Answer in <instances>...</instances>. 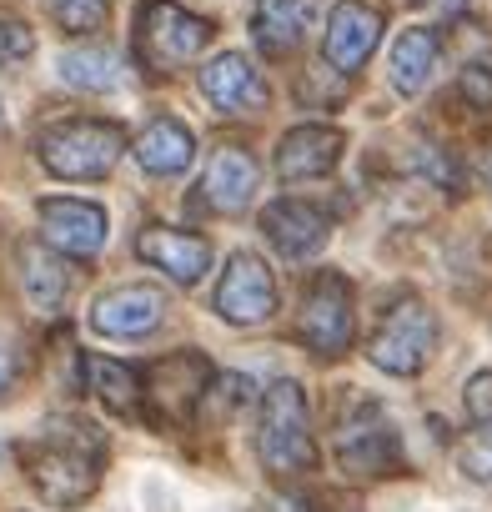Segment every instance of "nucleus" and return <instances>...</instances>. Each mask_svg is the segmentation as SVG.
Segmentation results:
<instances>
[{
    "mask_svg": "<svg viewBox=\"0 0 492 512\" xmlns=\"http://www.w3.org/2000/svg\"><path fill=\"white\" fill-rule=\"evenodd\" d=\"M317 11H322V0H257L252 36H257V46H262L267 56L282 61V56H292V51L307 41Z\"/></svg>",
    "mask_w": 492,
    "mask_h": 512,
    "instance_id": "18",
    "label": "nucleus"
},
{
    "mask_svg": "<svg viewBox=\"0 0 492 512\" xmlns=\"http://www.w3.org/2000/svg\"><path fill=\"white\" fill-rule=\"evenodd\" d=\"M61 76H66V86H81V91H116L121 86V56L101 41H86V46H71L61 56Z\"/></svg>",
    "mask_w": 492,
    "mask_h": 512,
    "instance_id": "22",
    "label": "nucleus"
},
{
    "mask_svg": "<svg viewBox=\"0 0 492 512\" xmlns=\"http://www.w3.org/2000/svg\"><path fill=\"white\" fill-rule=\"evenodd\" d=\"M262 231L267 241L282 251V256H312L327 236H332V221L322 216V206L312 201H272L262 211Z\"/></svg>",
    "mask_w": 492,
    "mask_h": 512,
    "instance_id": "17",
    "label": "nucleus"
},
{
    "mask_svg": "<svg viewBox=\"0 0 492 512\" xmlns=\"http://www.w3.org/2000/svg\"><path fill=\"white\" fill-rule=\"evenodd\" d=\"M41 226H46V246H56L66 256H96L106 246V211L96 201L51 196V201H41Z\"/></svg>",
    "mask_w": 492,
    "mask_h": 512,
    "instance_id": "11",
    "label": "nucleus"
},
{
    "mask_svg": "<svg viewBox=\"0 0 492 512\" xmlns=\"http://www.w3.org/2000/svg\"><path fill=\"white\" fill-rule=\"evenodd\" d=\"M487 181H492V161H487Z\"/></svg>",
    "mask_w": 492,
    "mask_h": 512,
    "instance_id": "31",
    "label": "nucleus"
},
{
    "mask_svg": "<svg viewBox=\"0 0 492 512\" xmlns=\"http://www.w3.org/2000/svg\"><path fill=\"white\" fill-rule=\"evenodd\" d=\"M437 352V317L417 302V297H402L382 312L377 332L367 337V357L392 372V377H417Z\"/></svg>",
    "mask_w": 492,
    "mask_h": 512,
    "instance_id": "5",
    "label": "nucleus"
},
{
    "mask_svg": "<svg viewBox=\"0 0 492 512\" xmlns=\"http://www.w3.org/2000/svg\"><path fill=\"white\" fill-rule=\"evenodd\" d=\"M347 96V86L337 81V86H327V56L307 71V101H342Z\"/></svg>",
    "mask_w": 492,
    "mask_h": 512,
    "instance_id": "29",
    "label": "nucleus"
},
{
    "mask_svg": "<svg viewBox=\"0 0 492 512\" xmlns=\"http://www.w3.org/2000/svg\"><path fill=\"white\" fill-rule=\"evenodd\" d=\"M36 492L56 507H76L101 482V432L91 422H61L21 447Z\"/></svg>",
    "mask_w": 492,
    "mask_h": 512,
    "instance_id": "1",
    "label": "nucleus"
},
{
    "mask_svg": "<svg viewBox=\"0 0 492 512\" xmlns=\"http://www.w3.org/2000/svg\"><path fill=\"white\" fill-rule=\"evenodd\" d=\"M211 307L231 327H262V322H272V312H277V282H272L262 256L236 251L231 262H226V272H221V282H216V302Z\"/></svg>",
    "mask_w": 492,
    "mask_h": 512,
    "instance_id": "8",
    "label": "nucleus"
},
{
    "mask_svg": "<svg viewBox=\"0 0 492 512\" xmlns=\"http://www.w3.org/2000/svg\"><path fill=\"white\" fill-rule=\"evenodd\" d=\"M161 317H166V297L156 287H116L96 302L91 327L101 337H146V332H156Z\"/></svg>",
    "mask_w": 492,
    "mask_h": 512,
    "instance_id": "13",
    "label": "nucleus"
},
{
    "mask_svg": "<svg viewBox=\"0 0 492 512\" xmlns=\"http://www.w3.org/2000/svg\"><path fill=\"white\" fill-rule=\"evenodd\" d=\"M377 41H382V16L367 11V6H357V0H342V6L327 16V61L337 71L352 76L357 66H367V56L377 51Z\"/></svg>",
    "mask_w": 492,
    "mask_h": 512,
    "instance_id": "14",
    "label": "nucleus"
},
{
    "mask_svg": "<svg viewBox=\"0 0 492 512\" xmlns=\"http://www.w3.org/2000/svg\"><path fill=\"white\" fill-rule=\"evenodd\" d=\"M81 367H86V377H91V392H96L111 412L131 417V412L141 407V372H136V367H126V362H116V357H86Z\"/></svg>",
    "mask_w": 492,
    "mask_h": 512,
    "instance_id": "23",
    "label": "nucleus"
},
{
    "mask_svg": "<svg viewBox=\"0 0 492 512\" xmlns=\"http://www.w3.org/2000/svg\"><path fill=\"white\" fill-rule=\"evenodd\" d=\"M201 201L211 211H241L246 201L257 196V161L252 151H241V146H221L211 161H206V176H201Z\"/></svg>",
    "mask_w": 492,
    "mask_h": 512,
    "instance_id": "15",
    "label": "nucleus"
},
{
    "mask_svg": "<svg viewBox=\"0 0 492 512\" xmlns=\"http://www.w3.org/2000/svg\"><path fill=\"white\" fill-rule=\"evenodd\" d=\"M46 11H51V21H56L61 31H71V36H91V31L106 26L111 0H46Z\"/></svg>",
    "mask_w": 492,
    "mask_h": 512,
    "instance_id": "24",
    "label": "nucleus"
},
{
    "mask_svg": "<svg viewBox=\"0 0 492 512\" xmlns=\"http://www.w3.org/2000/svg\"><path fill=\"white\" fill-rule=\"evenodd\" d=\"M136 256L151 267H161L171 282L181 287H196L211 267V241L206 236H191V231H166V226H151L136 236Z\"/></svg>",
    "mask_w": 492,
    "mask_h": 512,
    "instance_id": "12",
    "label": "nucleus"
},
{
    "mask_svg": "<svg viewBox=\"0 0 492 512\" xmlns=\"http://www.w3.org/2000/svg\"><path fill=\"white\" fill-rule=\"evenodd\" d=\"M16 377H21V352H16L11 337H0V397L16 387Z\"/></svg>",
    "mask_w": 492,
    "mask_h": 512,
    "instance_id": "30",
    "label": "nucleus"
},
{
    "mask_svg": "<svg viewBox=\"0 0 492 512\" xmlns=\"http://www.w3.org/2000/svg\"><path fill=\"white\" fill-rule=\"evenodd\" d=\"M437 51H442V46H437L432 31H422V26L402 31L397 46H392V81H397V91L417 96V91L427 86V76L437 71Z\"/></svg>",
    "mask_w": 492,
    "mask_h": 512,
    "instance_id": "21",
    "label": "nucleus"
},
{
    "mask_svg": "<svg viewBox=\"0 0 492 512\" xmlns=\"http://www.w3.org/2000/svg\"><path fill=\"white\" fill-rule=\"evenodd\" d=\"M21 282H26V297H31L36 312H56L66 302V287H71L56 246H46V241H31L21 251Z\"/></svg>",
    "mask_w": 492,
    "mask_h": 512,
    "instance_id": "20",
    "label": "nucleus"
},
{
    "mask_svg": "<svg viewBox=\"0 0 492 512\" xmlns=\"http://www.w3.org/2000/svg\"><path fill=\"white\" fill-rule=\"evenodd\" d=\"M457 91L472 101V106H482V111H492V61H472L467 71H462V81H457Z\"/></svg>",
    "mask_w": 492,
    "mask_h": 512,
    "instance_id": "27",
    "label": "nucleus"
},
{
    "mask_svg": "<svg viewBox=\"0 0 492 512\" xmlns=\"http://www.w3.org/2000/svg\"><path fill=\"white\" fill-rule=\"evenodd\" d=\"M297 337L317 357H342L352 347V287H347L342 272H322L307 287V302H302V317H297Z\"/></svg>",
    "mask_w": 492,
    "mask_h": 512,
    "instance_id": "7",
    "label": "nucleus"
},
{
    "mask_svg": "<svg viewBox=\"0 0 492 512\" xmlns=\"http://www.w3.org/2000/svg\"><path fill=\"white\" fill-rule=\"evenodd\" d=\"M342 156V131L337 126H292L277 146V171L282 181H312V176H327Z\"/></svg>",
    "mask_w": 492,
    "mask_h": 512,
    "instance_id": "16",
    "label": "nucleus"
},
{
    "mask_svg": "<svg viewBox=\"0 0 492 512\" xmlns=\"http://www.w3.org/2000/svg\"><path fill=\"white\" fill-rule=\"evenodd\" d=\"M257 452L272 477H297L317 467V442L307 422V397L297 382H272L262 392V422H257Z\"/></svg>",
    "mask_w": 492,
    "mask_h": 512,
    "instance_id": "2",
    "label": "nucleus"
},
{
    "mask_svg": "<svg viewBox=\"0 0 492 512\" xmlns=\"http://www.w3.org/2000/svg\"><path fill=\"white\" fill-rule=\"evenodd\" d=\"M206 387H211V362L201 352H176V357H166L146 372L141 402H151L156 422H186L201 407Z\"/></svg>",
    "mask_w": 492,
    "mask_h": 512,
    "instance_id": "9",
    "label": "nucleus"
},
{
    "mask_svg": "<svg viewBox=\"0 0 492 512\" xmlns=\"http://www.w3.org/2000/svg\"><path fill=\"white\" fill-rule=\"evenodd\" d=\"M201 91H206V101L221 116H257V111H267V81H262V71L246 61V56H236V51L206 61Z\"/></svg>",
    "mask_w": 492,
    "mask_h": 512,
    "instance_id": "10",
    "label": "nucleus"
},
{
    "mask_svg": "<svg viewBox=\"0 0 492 512\" xmlns=\"http://www.w3.org/2000/svg\"><path fill=\"white\" fill-rule=\"evenodd\" d=\"M457 467L472 477V482H482V487H492V432H472V437H462L457 442Z\"/></svg>",
    "mask_w": 492,
    "mask_h": 512,
    "instance_id": "25",
    "label": "nucleus"
},
{
    "mask_svg": "<svg viewBox=\"0 0 492 512\" xmlns=\"http://www.w3.org/2000/svg\"><path fill=\"white\" fill-rule=\"evenodd\" d=\"M41 151V166L61 181H101L111 176V166L121 161L126 151V131L116 121H91V116H76V121H56L41 131L36 141Z\"/></svg>",
    "mask_w": 492,
    "mask_h": 512,
    "instance_id": "3",
    "label": "nucleus"
},
{
    "mask_svg": "<svg viewBox=\"0 0 492 512\" xmlns=\"http://www.w3.org/2000/svg\"><path fill=\"white\" fill-rule=\"evenodd\" d=\"M211 41V26L201 16H191L176 0H146L141 6V21H136V56L151 76L161 71H176V66H191Z\"/></svg>",
    "mask_w": 492,
    "mask_h": 512,
    "instance_id": "4",
    "label": "nucleus"
},
{
    "mask_svg": "<svg viewBox=\"0 0 492 512\" xmlns=\"http://www.w3.org/2000/svg\"><path fill=\"white\" fill-rule=\"evenodd\" d=\"M131 156H136L141 171H151V176H181V171L191 166V156H196V141H191V131H186L176 116H156V121L136 136Z\"/></svg>",
    "mask_w": 492,
    "mask_h": 512,
    "instance_id": "19",
    "label": "nucleus"
},
{
    "mask_svg": "<svg viewBox=\"0 0 492 512\" xmlns=\"http://www.w3.org/2000/svg\"><path fill=\"white\" fill-rule=\"evenodd\" d=\"M31 51H36V36H31L21 21L0 16V66H6V61H26Z\"/></svg>",
    "mask_w": 492,
    "mask_h": 512,
    "instance_id": "28",
    "label": "nucleus"
},
{
    "mask_svg": "<svg viewBox=\"0 0 492 512\" xmlns=\"http://www.w3.org/2000/svg\"><path fill=\"white\" fill-rule=\"evenodd\" d=\"M462 402H467V417H472L482 432H492V372H477V377L467 382Z\"/></svg>",
    "mask_w": 492,
    "mask_h": 512,
    "instance_id": "26",
    "label": "nucleus"
},
{
    "mask_svg": "<svg viewBox=\"0 0 492 512\" xmlns=\"http://www.w3.org/2000/svg\"><path fill=\"white\" fill-rule=\"evenodd\" d=\"M332 452H337V467L357 482L367 477H397L402 472V442H397V427L387 422V412L377 402H357L337 437H332Z\"/></svg>",
    "mask_w": 492,
    "mask_h": 512,
    "instance_id": "6",
    "label": "nucleus"
}]
</instances>
